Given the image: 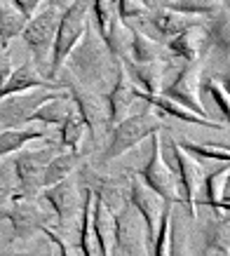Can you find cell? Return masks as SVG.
Instances as JSON below:
<instances>
[{
	"label": "cell",
	"instance_id": "cell-15",
	"mask_svg": "<svg viewBox=\"0 0 230 256\" xmlns=\"http://www.w3.org/2000/svg\"><path fill=\"white\" fill-rule=\"evenodd\" d=\"M52 90H31V92L14 94L0 101V127L2 130H12V127H22L28 124V118L52 96Z\"/></svg>",
	"mask_w": 230,
	"mask_h": 256
},
{
	"label": "cell",
	"instance_id": "cell-32",
	"mask_svg": "<svg viewBox=\"0 0 230 256\" xmlns=\"http://www.w3.org/2000/svg\"><path fill=\"white\" fill-rule=\"evenodd\" d=\"M172 242H174V204L164 210L158 235L153 238V256H172Z\"/></svg>",
	"mask_w": 230,
	"mask_h": 256
},
{
	"label": "cell",
	"instance_id": "cell-28",
	"mask_svg": "<svg viewBox=\"0 0 230 256\" xmlns=\"http://www.w3.org/2000/svg\"><path fill=\"white\" fill-rule=\"evenodd\" d=\"M28 19L12 5V0H2L0 2V42L10 45V40L19 38L26 28Z\"/></svg>",
	"mask_w": 230,
	"mask_h": 256
},
{
	"label": "cell",
	"instance_id": "cell-4",
	"mask_svg": "<svg viewBox=\"0 0 230 256\" xmlns=\"http://www.w3.org/2000/svg\"><path fill=\"white\" fill-rule=\"evenodd\" d=\"M138 178L150 190H155L160 195L167 204L184 202V193H181V186H178L176 170L167 164V158H164V150H162L160 132L150 136V156H148V162L144 164V170L138 172Z\"/></svg>",
	"mask_w": 230,
	"mask_h": 256
},
{
	"label": "cell",
	"instance_id": "cell-42",
	"mask_svg": "<svg viewBox=\"0 0 230 256\" xmlns=\"http://www.w3.org/2000/svg\"><path fill=\"white\" fill-rule=\"evenodd\" d=\"M47 2H50L52 8H56V10H59V12H64V10H66V8H70V5H73L76 0H47Z\"/></svg>",
	"mask_w": 230,
	"mask_h": 256
},
{
	"label": "cell",
	"instance_id": "cell-46",
	"mask_svg": "<svg viewBox=\"0 0 230 256\" xmlns=\"http://www.w3.org/2000/svg\"><path fill=\"white\" fill-rule=\"evenodd\" d=\"M146 2H148V8H153L155 5V0H146Z\"/></svg>",
	"mask_w": 230,
	"mask_h": 256
},
{
	"label": "cell",
	"instance_id": "cell-2",
	"mask_svg": "<svg viewBox=\"0 0 230 256\" xmlns=\"http://www.w3.org/2000/svg\"><path fill=\"white\" fill-rule=\"evenodd\" d=\"M92 24V0H76L70 8H66L59 14L56 24V38L52 47V59H50V70H47V80L54 82V76L64 68L66 59L70 52L78 47Z\"/></svg>",
	"mask_w": 230,
	"mask_h": 256
},
{
	"label": "cell",
	"instance_id": "cell-36",
	"mask_svg": "<svg viewBox=\"0 0 230 256\" xmlns=\"http://www.w3.org/2000/svg\"><path fill=\"white\" fill-rule=\"evenodd\" d=\"M204 90H207V94L214 99L216 108L221 110L223 120H226V122H230V92L223 87V82H221V80H216V78H209Z\"/></svg>",
	"mask_w": 230,
	"mask_h": 256
},
{
	"label": "cell",
	"instance_id": "cell-5",
	"mask_svg": "<svg viewBox=\"0 0 230 256\" xmlns=\"http://www.w3.org/2000/svg\"><path fill=\"white\" fill-rule=\"evenodd\" d=\"M160 130H162V120L155 110L132 113L130 118H124L122 122L115 124L113 134L108 139V146L104 150V158L106 160H115V158L124 156L130 148H136L141 141L150 139Z\"/></svg>",
	"mask_w": 230,
	"mask_h": 256
},
{
	"label": "cell",
	"instance_id": "cell-20",
	"mask_svg": "<svg viewBox=\"0 0 230 256\" xmlns=\"http://www.w3.org/2000/svg\"><path fill=\"white\" fill-rule=\"evenodd\" d=\"M127 70H130L132 82L136 85V90L146 94H162L164 92V68L167 62H155V64H134V62H124Z\"/></svg>",
	"mask_w": 230,
	"mask_h": 256
},
{
	"label": "cell",
	"instance_id": "cell-13",
	"mask_svg": "<svg viewBox=\"0 0 230 256\" xmlns=\"http://www.w3.org/2000/svg\"><path fill=\"white\" fill-rule=\"evenodd\" d=\"M127 200L138 212V216L144 218V224L148 228V240L153 242V238L158 235V228H160L162 216H164V210L169 204L155 190H150L134 172L130 174V195H127Z\"/></svg>",
	"mask_w": 230,
	"mask_h": 256
},
{
	"label": "cell",
	"instance_id": "cell-19",
	"mask_svg": "<svg viewBox=\"0 0 230 256\" xmlns=\"http://www.w3.org/2000/svg\"><path fill=\"white\" fill-rule=\"evenodd\" d=\"M204 45H207V28H204V24H200V26H190L178 36L169 38L164 47L172 56H178V59H186V64H192L200 59Z\"/></svg>",
	"mask_w": 230,
	"mask_h": 256
},
{
	"label": "cell",
	"instance_id": "cell-14",
	"mask_svg": "<svg viewBox=\"0 0 230 256\" xmlns=\"http://www.w3.org/2000/svg\"><path fill=\"white\" fill-rule=\"evenodd\" d=\"M200 87H202V66H200L198 62H192V64H186L184 68L178 70V76L174 78V82H172L162 94H167L169 99L178 101L181 106L195 110L200 116L212 118L207 113V108H204V104H202Z\"/></svg>",
	"mask_w": 230,
	"mask_h": 256
},
{
	"label": "cell",
	"instance_id": "cell-26",
	"mask_svg": "<svg viewBox=\"0 0 230 256\" xmlns=\"http://www.w3.org/2000/svg\"><path fill=\"white\" fill-rule=\"evenodd\" d=\"M78 160H80V156L73 153V150H59V153H54V158L50 160V164H47V170H45V176H42V190L54 186V184H59V181H64V178L73 176V172L78 167Z\"/></svg>",
	"mask_w": 230,
	"mask_h": 256
},
{
	"label": "cell",
	"instance_id": "cell-43",
	"mask_svg": "<svg viewBox=\"0 0 230 256\" xmlns=\"http://www.w3.org/2000/svg\"><path fill=\"white\" fill-rule=\"evenodd\" d=\"M0 256H36L33 252H24V249H5L0 252Z\"/></svg>",
	"mask_w": 230,
	"mask_h": 256
},
{
	"label": "cell",
	"instance_id": "cell-22",
	"mask_svg": "<svg viewBox=\"0 0 230 256\" xmlns=\"http://www.w3.org/2000/svg\"><path fill=\"white\" fill-rule=\"evenodd\" d=\"M150 22H153L155 31H160L162 38H174L178 36L181 31L186 28H190V26H200V24H204L200 16H192V14H184V12H176V10H169V8H160L155 10V14L150 16Z\"/></svg>",
	"mask_w": 230,
	"mask_h": 256
},
{
	"label": "cell",
	"instance_id": "cell-24",
	"mask_svg": "<svg viewBox=\"0 0 230 256\" xmlns=\"http://www.w3.org/2000/svg\"><path fill=\"white\" fill-rule=\"evenodd\" d=\"M167 47L158 42L155 38L146 36L138 28H132V47H130V62L134 64H155V62H167Z\"/></svg>",
	"mask_w": 230,
	"mask_h": 256
},
{
	"label": "cell",
	"instance_id": "cell-37",
	"mask_svg": "<svg viewBox=\"0 0 230 256\" xmlns=\"http://www.w3.org/2000/svg\"><path fill=\"white\" fill-rule=\"evenodd\" d=\"M40 235H45L47 240L54 244L56 256H82L80 247H76L70 240H66V235H62L59 230H54V228H50V226H45V228L40 230Z\"/></svg>",
	"mask_w": 230,
	"mask_h": 256
},
{
	"label": "cell",
	"instance_id": "cell-33",
	"mask_svg": "<svg viewBox=\"0 0 230 256\" xmlns=\"http://www.w3.org/2000/svg\"><path fill=\"white\" fill-rule=\"evenodd\" d=\"M181 146L195 156L198 160H214V162L230 164V146H218V144H200V141H178Z\"/></svg>",
	"mask_w": 230,
	"mask_h": 256
},
{
	"label": "cell",
	"instance_id": "cell-7",
	"mask_svg": "<svg viewBox=\"0 0 230 256\" xmlns=\"http://www.w3.org/2000/svg\"><path fill=\"white\" fill-rule=\"evenodd\" d=\"M52 146L42 148H24L19 153H14L12 167H14L16 176V195L14 198H38L42 193V176L50 160L54 158Z\"/></svg>",
	"mask_w": 230,
	"mask_h": 256
},
{
	"label": "cell",
	"instance_id": "cell-29",
	"mask_svg": "<svg viewBox=\"0 0 230 256\" xmlns=\"http://www.w3.org/2000/svg\"><path fill=\"white\" fill-rule=\"evenodd\" d=\"M207 42L221 56H230V10L223 8L207 28Z\"/></svg>",
	"mask_w": 230,
	"mask_h": 256
},
{
	"label": "cell",
	"instance_id": "cell-39",
	"mask_svg": "<svg viewBox=\"0 0 230 256\" xmlns=\"http://www.w3.org/2000/svg\"><path fill=\"white\" fill-rule=\"evenodd\" d=\"M42 2H45V0H12V5H14L26 19H31L33 14H38L40 10H42Z\"/></svg>",
	"mask_w": 230,
	"mask_h": 256
},
{
	"label": "cell",
	"instance_id": "cell-3",
	"mask_svg": "<svg viewBox=\"0 0 230 256\" xmlns=\"http://www.w3.org/2000/svg\"><path fill=\"white\" fill-rule=\"evenodd\" d=\"M92 16L94 28L106 42L108 52L118 62H130V47H132V28L130 24L120 16L115 0H92Z\"/></svg>",
	"mask_w": 230,
	"mask_h": 256
},
{
	"label": "cell",
	"instance_id": "cell-18",
	"mask_svg": "<svg viewBox=\"0 0 230 256\" xmlns=\"http://www.w3.org/2000/svg\"><path fill=\"white\" fill-rule=\"evenodd\" d=\"M134 90H136V87H134ZM136 99L146 101L148 106H153V108H158L160 113H167V116H172L174 120H181V122H186V124H204V127H212V130H223V127H226V124L214 120V118H204V116H200V113H195V110L181 106L178 101L169 99L167 94H146V92H141V90H136Z\"/></svg>",
	"mask_w": 230,
	"mask_h": 256
},
{
	"label": "cell",
	"instance_id": "cell-25",
	"mask_svg": "<svg viewBox=\"0 0 230 256\" xmlns=\"http://www.w3.org/2000/svg\"><path fill=\"white\" fill-rule=\"evenodd\" d=\"M96 195V200H101L106 204L108 210L118 214V212L122 210L124 204H127V195H130V186H124L122 181H118V178H110V176H99V181L90 186Z\"/></svg>",
	"mask_w": 230,
	"mask_h": 256
},
{
	"label": "cell",
	"instance_id": "cell-9",
	"mask_svg": "<svg viewBox=\"0 0 230 256\" xmlns=\"http://www.w3.org/2000/svg\"><path fill=\"white\" fill-rule=\"evenodd\" d=\"M0 216L12 224L19 240H31L45 226H50L52 212H47L38 198H12L10 207H0Z\"/></svg>",
	"mask_w": 230,
	"mask_h": 256
},
{
	"label": "cell",
	"instance_id": "cell-1",
	"mask_svg": "<svg viewBox=\"0 0 230 256\" xmlns=\"http://www.w3.org/2000/svg\"><path fill=\"white\" fill-rule=\"evenodd\" d=\"M113 62H118V59L108 52L106 42L101 40L96 28L90 24L87 33L78 42L76 50L70 52L64 66H68L70 78L78 80L80 85L96 90V87H104L110 82V64Z\"/></svg>",
	"mask_w": 230,
	"mask_h": 256
},
{
	"label": "cell",
	"instance_id": "cell-38",
	"mask_svg": "<svg viewBox=\"0 0 230 256\" xmlns=\"http://www.w3.org/2000/svg\"><path fill=\"white\" fill-rule=\"evenodd\" d=\"M118 2V10H120V16L130 24L132 19H138V16H146V12H150L146 0H115Z\"/></svg>",
	"mask_w": 230,
	"mask_h": 256
},
{
	"label": "cell",
	"instance_id": "cell-48",
	"mask_svg": "<svg viewBox=\"0 0 230 256\" xmlns=\"http://www.w3.org/2000/svg\"><path fill=\"white\" fill-rule=\"evenodd\" d=\"M0 2H2V0H0Z\"/></svg>",
	"mask_w": 230,
	"mask_h": 256
},
{
	"label": "cell",
	"instance_id": "cell-27",
	"mask_svg": "<svg viewBox=\"0 0 230 256\" xmlns=\"http://www.w3.org/2000/svg\"><path fill=\"white\" fill-rule=\"evenodd\" d=\"M62 148L64 150H73V153H78L80 156V150H82V144H84V136H87V124H84L82 116L76 110V106H73V110L68 113V118L62 122Z\"/></svg>",
	"mask_w": 230,
	"mask_h": 256
},
{
	"label": "cell",
	"instance_id": "cell-12",
	"mask_svg": "<svg viewBox=\"0 0 230 256\" xmlns=\"http://www.w3.org/2000/svg\"><path fill=\"white\" fill-rule=\"evenodd\" d=\"M172 153L176 160V176H178V186L184 193V202L188 204L190 216H198V193L204 186V170L195 156H190L178 141L172 144Z\"/></svg>",
	"mask_w": 230,
	"mask_h": 256
},
{
	"label": "cell",
	"instance_id": "cell-16",
	"mask_svg": "<svg viewBox=\"0 0 230 256\" xmlns=\"http://www.w3.org/2000/svg\"><path fill=\"white\" fill-rule=\"evenodd\" d=\"M134 82L130 78V70H127V64L118 62V73H115L113 87L110 92L106 94V104H108V118L110 122L118 124L122 122L124 118L132 116V108L136 106V90H134Z\"/></svg>",
	"mask_w": 230,
	"mask_h": 256
},
{
	"label": "cell",
	"instance_id": "cell-17",
	"mask_svg": "<svg viewBox=\"0 0 230 256\" xmlns=\"http://www.w3.org/2000/svg\"><path fill=\"white\" fill-rule=\"evenodd\" d=\"M56 82L47 80L40 68H36V64L26 62L22 66H14V70L10 73V78L5 82H0V101L8 99V96H14V94H24L31 92V90H56Z\"/></svg>",
	"mask_w": 230,
	"mask_h": 256
},
{
	"label": "cell",
	"instance_id": "cell-10",
	"mask_svg": "<svg viewBox=\"0 0 230 256\" xmlns=\"http://www.w3.org/2000/svg\"><path fill=\"white\" fill-rule=\"evenodd\" d=\"M40 198L50 204L52 214H56L62 228H68L73 221L80 224L82 207H84V190H80V186H78V181L73 176L64 178L59 184L45 188V190L40 193Z\"/></svg>",
	"mask_w": 230,
	"mask_h": 256
},
{
	"label": "cell",
	"instance_id": "cell-34",
	"mask_svg": "<svg viewBox=\"0 0 230 256\" xmlns=\"http://www.w3.org/2000/svg\"><path fill=\"white\" fill-rule=\"evenodd\" d=\"M228 181H230V164H223L221 170L207 174L204 176V186H202L204 193H207V200H202V202L209 204V207H214L216 202L226 195V190H228Z\"/></svg>",
	"mask_w": 230,
	"mask_h": 256
},
{
	"label": "cell",
	"instance_id": "cell-30",
	"mask_svg": "<svg viewBox=\"0 0 230 256\" xmlns=\"http://www.w3.org/2000/svg\"><path fill=\"white\" fill-rule=\"evenodd\" d=\"M164 8L204 19V16H216L218 12H221L223 0H167Z\"/></svg>",
	"mask_w": 230,
	"mask_h": 256
},
{
	"label": "cell",
	"instance_id": "cell-6",
	"mask_svg": "<svg viewBox=\"0 0 230 256\" xmlns=\"http://www.w3.org/2000/svg\"><path fill=\"white\" fill-rule=\"evenodd\" d=\"M59 10L47 5L33 14L24 28L22 38L26 42V47L33 52L36 59V68H40V73L47 78V70H50V59H52V47L54 38H56V24H59Z\"/></svg>",
	"mask_w": 230,
	"mask_h": 256
},
{
	"label": "cell",
	"instance_id": "cell-31",
	"mask_svg": "<svg viewBox=\"0 0 230 256\" xmlns=\"http://www.w3.org/2000/svg\"><path fill=\"white\" fill-rule=\"evenodd\" d=\"M207 252L230 256V214L216 218L207 230Z\"/></svg>",
	"mask_w": 230,
	"mask_h": 256
},
{
	"label": "cell",
	"instance_id": "cell-8",
	"mask_svg": "<svg viewBox=\"0 0 230 256\" xmlns=\"http://www.w3.org/2000/svg\"><path fill=\"white\" fill-rule=\"evenodd\" d=\"M62 87H66V92L70 94L73 106H76V110L82 116L87 130H90V134H92V139H99L101 134H104V130L110 124L106 96H104L99 90H92V87L80 85V82L73 80L70 76H68V80H66Z\"/></svg>",
	"mask_w": 230,
	"mask_h": 256
},
{
	"label": "cell",
	"instance_id": "cell-45",
	"mask_svg": "<svg viewBox=\"0 0 230 256\" xmlns=\"http://www.w3.org/2000/svg\"><path fill=\"white\" fill-rule=\"evenodd\" d=\"M223 8H228V10H230V0H223Z\"/></svg>",
	"mask_w": 230,
	"mask_h": 256
},
{
	"label": "cell",
	"instance_id": "cell-47",
	"mask_svg": "<svg viewBox=\"0 0 230 256\" xmlns=\"http://www.w3.org/2000/svg\"><path fill=\"white\" fill-rule=\"evenodd\" d=\"M50 256H54V254H50Z\"/></svg>",
	"mask_w": 230,
	"mask_h": 256
},
{
	"label": "cell",
	"instance_id": "cell-41",
	"mask_svg": "<svg viewBox=\"0 0 230 256\" xmlns=\"http://www.w3.org/2000/svg\"><path fill=\"white\" fill-rule=\"evenodd\" d=\"M172 256H190L188 242L184 238H176V233H174V242H172Z\"/></svg>",
	"mask_w": 230,
	"mask_h": 256
},
{
	"label": "cell",
	"instance_id": "cell-35",
	"mask_svg": "<svg viewBox=\"0 0 230 256\" xmlns=\"http://www.w3.org/2000/svg\"><path fill=\"white\" fill-rule=\"evenodd\" d=\"M16 195V176L12 162H0V207H5L8 202Z\"/></svg>",
	"mask_w": 230,
	"mask_h": 256
},
{
	"label": "cell",
	"instance_id": "cell-21",
	"mask_svg": "<svg viewBox=\"0 0 230 256\" xmlns=\"http://www.w3.org/2000/svg\"><path fill=\"white\" fill-rule=\"evenodd\" d=\"M70 110H73V99H70V94L68 92H54L52 96L28 118V124L40 122V124H47V127H54V124L62 127V122L68 118Z\"/></svg>",
	"mask_w": 230,
	"mask_h": 256
},
{
	"label": "cell",
	"instance_id": "cell-44",
	"mask_svg": "<svg viewBox=\"0 0 230 256\" xmlns=\"http://www.w3.org/2000/svg\"><path fill=\"white\" fill-rule=\"evenodd\" d=\"M221 82H223V87H226V90H228V92H230V68H228V73L223 76V80H221Z\"/></svg>",
	"mask_w": 230,
	"mask_h": 256
},
{
	"label": "cell",
	"instance_id": "cell-23",
	"mask_svg": "<svg viewBox=\"0 0 230 256\" xmlns=\"http://www.w3.org/2000/svg\"><path fill=\"white\" fill-rule=\"evenodd\" d=\"M33 141H45V132L38 127H12V130H0V162L8 156H14L19 150L33 144Z\"/></svg>",
	"mask_w": 230,
	"mask_h": 256
},
{
	"label": "cell",
	"instance_id": "cell-11",
	"mask_svg": "<svg viewBox=\"0 0 230 256\" xmlns=\"http://www.w3.org/2000/svg\"><path fill=\"white\" fill-rule=\"evenodd\" d=\"M148 228L132 204L115 214V244L124 256H148Z\"/></svg>",
	"mask_w": 230,
	"mask_h": 256
},
{
	"label": "cell",
	"instance_id": "cell-40",
	"mask_svg": "<svg viewBox=\"0 0 230 256\" xmlns=\"http://www.w3.org/2000/svg\"><path fill=\"white\" fill-rule=\"evenodd\" d=\"M14 70V64H12V56H10V50L5 42H0V82H5L10 78V73Z\"/></svg>",
	"mask_w": 230,
	"mask_h": 256
}]
</instances>
